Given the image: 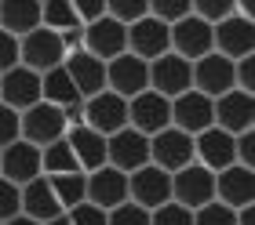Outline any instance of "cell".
Listing matches in <instances>:
<instances>
[{"label": "cell", "instance_id": "1", "mask_svg": "<svg viewBox=\"0 0 255 225\" xmlns=\"http://www.w3.org/2000/svg\"><path fill=\"white\" fill-rule=\"evenodd\" d=\"M62 62H66V44H62L59 33L33 29L18 40V66L29 69V73L44 76V73H51V69H59Z\"/></svg>", "mask_w": 255, "mask_h": 225}, {"label": "cell", "instance_id": "2", "mask_svg": "<svg viewBox=\"0 0 255 225\" xmlns=\"http://www.w3.org/2000/svg\"><path fill=\"white\" fill-rule=\"evenodd\" d=\"M66 131L69 127H66L62 109H55L48 102H37L33 109L18 113V138L29 142V146H37V149H48L55 142H62Z\"/></svg>", "mask_w": 255, "mask_h": 225}, {"label": "cell", "instance_id": "3", "mask_svg": "<svg viewBox=\"0 0 255 225\" xmlns=\"http://www.w3.org/2000/svg\"><path fill=\"white\" fill-rule=\"evenodd\" d=\"M212 51L223 55L226 62L252 58V55H255V26H252V18L230 15L226 22L212 26Z\"/></svg>", "mask_w": 255, "mask_h": 225}, {"label": "cell", "instance_id": "4", "mask_svg": "<svg viewBox=\"0 0 255 225\" xmlns=\"http://www.w3.org/2000/svg\"><path fill=\"white\" fill-rule=\"evenodd\" d=\"M149 91L160 98H179V94L193 91V66L179 55H160L157 62H149Z\"/></svg>", "mask_w": 255, "mask_h": 225}, {"label": "cell", "instance_id": "5", "mask_svg": "<svg viewBox=\"0 0 255 225\" xmlns=\"http://www.w3.org/2000/svg\"><path fill=\"white\" fill-rule=\"evenodd\" d=\"M212 200H215V174L212 171L190 163V167L171 174V204H179L186 211H201Z\"/></svg>", "mask_w": 255, "mask_h": 225}, {"label": "cell", "instance_id": "6", "mask_svg": "<svg viewBox=\"0 0 255 225\" xmlns=\"http://www.w3.org/2000/svg\"><path fill=\"white\" fill-rule=\"evenodd\" d=\"M80 51H88L99 62H113V58H121L128 51V29L106 15L80 29Z\"/></svg>", "mask_w": 255, "mask_h": 225}, {"label": "cell", "instance_id": "7", "mask_svg": "<svg viewBox=\"0 0 255 225\" xmlns=\"http://www.w3.org/2000/svg\"><path fill=\"white\" fill-rule=\"evenodd\" d=\"M128 127L138 131L142 138H153L160 131H168L171 127V102L153 94V91L135 94V98L128 102Z\"/></svg>", "mask_w": 255, "mask_h": 225}, {"label": "cell", "instance_id": "8", "mask_svg": "<svg viewBox=\"0 0 255 225\" xmlns=\"http://www.w3.org/2000/svg\"><path fill=\"white\" fill-rule=\"evenodd\" d=\"M128 204H135L142 211H157V207L171 204V174L157 171L153 163L128 174Z\"/></svg>", "mask_w": 255, "mask_h": 225}, {"label": "cell", "instance_id": "9", "mask_svg": "<svg viewBox=\"0 0 255 225\" xmlns=\"http://www.w3.org/2000/svg\"><path fill=\"white\" fill-rule=\"evenodd\" d=\"M149 163H153L157 171H164V174H175L182 167H190L193 163V138L175 131V127L153 135L149 138Z\"/></svg>", "mask_w": 255, "mask_h": 225}, {"label": "cell", "instance_id": "10", "mask_svg": "<svg viewBox=\"0 0 255 225\" xmlns=\"http://www.w3.org/2000/svg\"><path fill=\"white\" fill-rule=\"evenodd\" d=\"M146 163H149V138H142L131 127L106 138V167L121 171V174H135Z\"/></svg>", "mask_w": 255, "mask_h": 225}, {"label": "cell", "instance_id": "11", "mask_svg": "<svg viewBox=\"0 0 255 225\" xmlns=\"http://www.w3.org/2000/svg\"><path fill=\"white\" fill-rule=\"evenodd\" d=\"M212 116L215 127L226 131L230 138L255 131V94H241V91H226L223 98L212 102Z\"/></svg>", "mask_w": 255, "mask_h": 225}, {"label": "cell", "instance_id": "12", "mask_svg": "<svg viewBox=\"0 0 255 225\" xmlns=\"http://www.w3.org/2000/svg\"><path fill=\"white\" fill-rule=\"evenodd\" d=\"M106 91H113V94L124 98V102H131L135 94L149 91V66L124 51L121 58L106 62Z\"/></svg>", "mask_w": 255, "mask_h": 225}, {"label": "cell", "instance_id": "13", "mask_svg": "<svg viewBox=\"0 0 255 225\" xmlns=\"http://www.w3.org/2000/svg\"><path fill=\"white\" fill-rule=\"evenodd\" d=\"M80 124L91 127V131L102 135V138H110V135H117V131L128 127V102L117 98L113 91H102V94L84 102V120Z\"/></svg>", "mask_w": 255, "mask_h": 225}, {"label": "cell", "instance_id": "14", "mask_svg": "<svg viewBox=\"0 0 255 225\" xmlns=\"http://www.w3.org/2000/svg\"><path fill=\"white\" fill-rule=\"evenodd\" d=\"M84 204L106 211V215L113 207L128 204V174L113 171V167H99V171L84 174Z\"/></svg>", "mask_w": 255, "mask_h": 225}, {"label": "cell", "instance_id": "15", "mask_svg": "<svg viewBox=\"0 0 255 225\" xmlns=\"http://www.w3.org/2000/svg\"><path fill=\"white\" fill-rule=\"evenodd\" d=\"M168 44H171V55L186 58V62H201L204 55H212V26H204L201 18H182L175 26H168Z\"/></svg>", "mask_w": 255, "mask_h": 225}, {"label": "cell", "instance_id": "16", "mask_svg": "<svg viewBox=\"0 0 255 225\" xmlns=\"http://www.w3.org/2000/svg\"><path fill=\"white\" fill-rule=\"evenodd\" d=\"M171 127L182 135L197 138L201 131L208 127H215V116H212V98H204V94L197 91H186L179 94V98H171Z\"/></svg>", "mask_w": 255, "mask_h": 225}, {"label": "cell", "instance_id": "17", "mask_svg": "<svg viewBox=\"0 0 255 225\" xmlns=\"http://www.w3.org/2000/svg\"><path fill=\"white\" fill-rule=\"evenodd\" d=\"M215 204H223L230 211L255 207V171L248 167H226L215 174Z\"/></svg>", "mask_w": 255, "mask_h": 225}, {"label": "cell", "instance_id": "18", "mask_svg": "<svg viewBox=\"0 0 255 225\" xmlns=\"http://www.w3.org/2000/svg\"><path fill=\"white\" fill-rule=\"evenodd\" d=\"M0 178L11 185H29L33 178H40V149L29 142H15V146L0 149Z\"/></svg>", "mask_w": 255, "mask_h": 225}, {"label": "cell", "instance_id": "19", "mask_svg": "<svg viewBox=\"0 0 255 225\" xmlns=\"http://www.w3.org/2000/svg\"><path fill=\"white\" fill-rule=\"evenodd\" d=\"M193 91L204 98H223L226 91H234V62H226L223 55H204L201 62H193Z\"/></svg>", "mask_w": 255, "mask_h": 225}, {"label": "cell", "instance_id": "20", "mask_svg": "<svg viewBox=\"0 0 255 225\" xmlns=\"http://www.w3.org/2000/svg\"><path fill=\"white\" fill-rule=\"evenodd\" d=\"M171 44H168V26H160L157 18H142L135 26H128V55H135L138 62H157L160 55H168Z\"/></svg>", "mask_w": 255, "mask_h": 225}, {"label": "cell", "instance_id": "21", "mask_svg": "<svg viewBox=\"0 0 255 225\" xmlns=\"http://www.w3.org/2000/svg\"><path fill=\"white\" fill-rule=\"evenodd\" d=\"M193 163L204 167V171H212V174L234 167V138L226 131H219V127L201 131L193 138Z\"/></svg>", "mask_w": 255, "mask_h": 225}, {"label": "cell", "instance_id": "22", "mask_svg": "<svg viewBox=\"0 0 255 225\" xmlns=\"http://www.w3.org/2000/svg\"><path fill=\"white\" fill-rule=\"evenodd\" d=\"M62 69L69 73V80H73V87L80 98H95V94L106 91V62H99V58H91L88 51H69Z\"/></svg>", "mask_w": 255, "mask_h": 225}, {"label": "cell", "instance_id": "23", "mask_svg": "<svg viewBox=\"0 0 255 225\" xmlns=\"http://www.w3.org/2000/svg\"><path fill=\"white\" fill-rule=\"evenodd\" d=\"M37 102H40V76L37 73L15 66L11 73L0 76V105H7V109H15V113H26Z\"/></svg>", "mask_w": 255, "mask_h": 225}, {"label": "cell", "instance_id": "24", "mask_svg": "<svg viewBox=\"0 0 255 225\" xmlns=\"http://www.w3.org/2000/svg\"><path fill=\"white\" fill-rule=\"evenodd\" d=\"M66 146L73 149L80 174H91V171L106 167V138L95 135L91 127H84V124H80V127H69V131H66Z\"/></svg>", "mask_w": 255, "mask_h": 225}, {"label": "cell", "instance_id": "25", "mask_svg": "<svg viewBox=\"0 0 255 225\" xmlns=\"http://www.w3.org/2000/svg\"><path fill=\"white\" fill-rule=\"evenodd\" d=\"M0 29L15 40L40 29V4L37 0H0Z\"/></svg>", "mask_w": 255, "mask_h": 225}, {"label": "cell", "instance_id": "26", "mask_svg": "<svg viewBox=\"0 0 255 225\" xmlns=\"http://www.w3.org/2000/svg\"><path fill=\"white\" fill-rule=\"evenodd\" d=\"M22 215L33 218V222H40V225H48L51 218H59L62 211L59 204H55V196H51V185L48 178H33L29 185H22Z\"/></svg>", "mask_w": 255, "mask_h": 225}, {"label": "cell", "instance_id": "27", "mask_svg": "<svg viewBox=\"0 0 255 225\" xmlns=\"http://www.w3.org/2000/svg\"><path fill=\"white\" fill-rule=\"evenodd\" d=\"M40 102H48V105H55V109H73V105H80L84 98L77 94V87H73V80H69V73L59 66V69H51V73H44L40 76Z\"/></svg>", "mask_w": 255, "mask_h": 225}, {"label": "cell", "instance_id": "28", "mask_svg": "<svg viewBox=\"0 0 255 225\" xmlns=\"http://www.w3.org/2000/svg\"><path fill=\"white\" fill-rule=\"evenodd\" d=\"M40 29H51V33H59V37L80 33L73 4H69V0H48V4H40Z\"/></svg>", "mask_w": 255, "mask_h": 225}, {"label": "cell", "instance_id": "29", "mask_svg": "<svg viewBox=\"0 0 255 225\" xmlns=\"http://www.w3.org/2000/svg\"><path fill=\"white\" fill-rule=\"evenodd\" d=\"M40 174H44V178H59V174H80L77 156H73V149L66 146V138L55 142V146H48V149H40Z\"/></svg>", "mask_w": 255, "mask_h": 225}, {"label": "cell", "instance_id": "30", "mask_svg": "<svg viewBox=\"0 0 255 225\" xmlns=\"http://www.w3.org/2000/svg\"><path fill=\"white\" fill-rule=\"evenodd\" d=\"M48 185L62 215L84 204V174H59V178H48Z\"/></svg>", "mask_w": 255, "mask_h": 225}, {"label": "cell", "instance_id": "31", "mask_svg": "<svg viewBox=\"0 0 255 225\" xmlns=\"http://www.w3.org/2000/svg\"><path fill=\"white\" fill-rule=\"evenodd\" d=\"M106 15L128 29L149 15V0H106Z\"/></svg>", "mask_w": 255, "mask_h": 225}, {"label": "cell", "instance_id": "32", "mask_svg": "<svg viewBox=\"0 0 255 225\" xmlns=\"http://www.w3.org/2000/svg\"><path fill=\"white\" fill-rule=\"evenodd\" d=\"M234 4L237 0H190V15L201 18L204 26H219L234 15Z\"/></svg>", "mask_w": 255, "mask_h": 225}, {"label": "cell", "instance_id": "33", "mask_svg": "<svg viewBox=\"0 0 255 225\" xmlns=\"http://www.w3.org/2000/svg\"><path fill=\"white\" fill-rule=\"evenodd\" d=\"M149 18H157L160 26H175L190 18V0H149Z\"/></svg>", "mask_w": 255, "mask_h": 225}, {"label": "cell", "instance_id": "34", "mask_svg": "<svg viewBox=\"0 0 255 225\" xmlns=\"http://www.w3.org/2000/svg\"><path fill=\"white\" fill-rule=\"evenodd\" d=\"M22 215V189L0 178V225Z\"/></svg>", "mask_w": 255, "mask_h": 225}, {"label": "cell", "instance_id": "35", "mask_svg": "<svg viewBox=\"0 0 255 225\" xmlns=\"http://www.w3.org/2000/svg\"><path fill=\"white\" fill-rule=\"evenodd\" d=\"M149 225H193V211L179 204H164L157 211H149Z\"/></svg>", "mask_w": 255, "mask_h": 225}, {"label": "cell", "instance_id": "36", "mask_svg": "<svg viewBox=\"0 0 255 225\" xmlns=\"http://www.w3.org/2000/svg\"><path fill=\"white\" fill-rule=\"evenodd\" d=\"M106 225H149V211L135 207V204H121L106 215Z\"/></svg>", "mask_w": 255, "mask_h": 225}, {"label": "cell", "instance_id": "37", "mask_svg": "<svg viewBox=\"0 0 255 225\" xmlns=\"http://www.w3.org/2000/svg\"><path fill=\"white\" fill-rule=\"evenodd\" d=\"M193 225H234V211L223 204H204L201 211H193Z\"/></svg>", "mask_w": 255, "mask_h": 225}, {"label": "cell", "instance_id": "38", "mask_svg": "<svg viewBox=\"0 0 255 225\" xmlns=\"http://www.w3.org/2000/svg\"><path fill=\"white\" fill-rule=\"evenodd\" d=\"M69 4H73V15L80 22V29L99 22V18H106V0H69Z\"/></svg>", "mask_w": 255, "mask_h": 225}, {"label": "cell", "instance_id": "39", "mask_svg": "<svg viewBox=\"0 0 255 225\" xmlns=\"http://www.w3.org/2000/svg\"><path fill=\"white\" fill-rule=\"evenodd\" d=\"M234 91L255 94V58H241V62H234Z\"/></svg>", "mask_w": 255, "mask_h": 225}, {"label": "cell", "instance_id": "40", "mask_svg": "<svg viewBox=\"0 0 255 225\" xmlns=\"http://www.w3.org/2000/svg\"><path fill=\"white\" fill-rule=\"evenodd\" d=\"M234 163L252 171V163H255V131H245V135L234 138Z\"/></svg>", "mask_w": 255, "mask_h": 225}, {"label": "cell", "instance_id": "41", "mask_svg": "<svg viewBox=\"0 0 255 225\" xmlns=\"http://www.w3.org/2000/svg\"><path fill=\"white\" fill-rule=\"evenodd\" d=\"M15 142H18V113L0 105V149L15 146Z\"/></svg>", "mask_w": 255, "mask_h": 225}, {"label": "cell", "instance_id": "42", "mask_svg": "<svg viewBox=\"0 0 255 225\" xmlns=\"http://www.w3.org/2000/svg\"><path fill=\"white\" fill-rule=\"evenodd\" d=\"M66 218H69V225H106V211H99L91 204H80L73 211H66Z\"/></svg>", "mask_w": 255, "mask_h": 225}, {"label": "cell", "instance_id": "43", "mask_svg": "<svg viewBox=\"0 0 255 225\" xmlns=\"http://www.w3.org/2000/svg\"><path fill=\"white\" fill-rule=\"evenodd\" d=\"M15 66H18V40L7 37V33L0 29V76L11 73Z\"/></svg>", "mask_w": 255, "mask_h": 225}, {"label": "cell", "instance_id": "44", "mask_svg": "<svg viewBox=\"0 0 255 225\" xmlns=\"http://www.w3.org/2000/svg\"><path fill=\"white\" fill-rule=\"evenodd\" d=\"M234 225H255V207H241V211H234Z\"/></svg>", "mask_w": 255, "mask_h": 225}, {"label": "cell", "instance_id": "45", "mask_svg": "<svg viewBox=\"0 0 255 225\" xmlns=\"http://www.w3.org/2000/svg\"><path fill=\"white\" fill-rule=\"evenodd\" d=\"M4 225H40V222H33V218H26V215H18V218H11V222H4Z\"/></svg>", "mask_w": 255, "mask_h": 225}, {"label": "cell", "instance_id": "46", "mask_svg": "<svg viewBox=\"0 0 255 225\" xmlns=\"http://www.w3.org/2000/svg\"><path fill=\"white\" fill-rule=\"evenodd\" d=\"M48 225H69V218H66V215H59V218H51Z\"/></svg>", "mask_w": 255, "mask_h": 225}]
</instances>
